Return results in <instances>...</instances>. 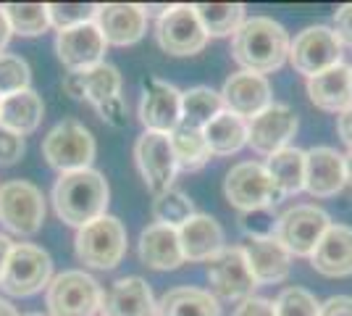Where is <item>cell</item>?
<instances>
[{"mask_svg": "<svg viewBox=\"0 0 352 316\" xmlns=\"http://www.w3.org/2000/svg\"><path fill=\"white\" fill-rule=\"evenodd\" d=\"M265 171L284 198L305 190V151L284 148L265 158Z\"/></svg>", "mask_w": 352, "mask_h": 316, "instance_id": "cell-28", "label": "cell"}, {"mask_svg": "<svg viewBox=\"0 0 352 316\" xmlns=\"http://www.w3.org/2000/svg\"><path fill=\"white\" fill-rule=\"evenodd\" d=\"M140 121L145 132L171 135L182 124V90L163 79H145L142 101H140Z\"/></svg>", "mask_w": 352, "mask_h": 316, "instance_id": "cell-15", "label": "cell"}, {"mask_svg": "<svg viewBox=\"0 0 352 316\" xmlns=\"http://www.w3.org/2000/svg\"><path fill=\"white\" fill-rule=\"evenodd\" d=\"M111 203V187L100 171L82 169L60 174L53 187V206L56 213L69 227L82 229L85 224L105 216Z\"/></svg>", "mask_w": 352, "mask_h": 316, "instance_id": "cell-2", "label": "cell"}, {"mask_svg": "<svg viewBox=\"0 0 352 316\" xmlns=\"http://www.w3.org/2000/svg\"><path fill=\"white\" fill-rule=\"evenodd\" d=\"M155 40L168 56H197L208 43V34L195 14V6H171L155 24Z\"/></svg>", "mask_w": 352, "mask_h": 316, "instance_id": "cell-12", "label": "cell"}, {"mask_svg": "<svg viewBox=\"0 0 352 316\" xmlns=\"http://www.w3.org/2000/svg\"><path fill=\"white\" fill-rule=\"evenodd\" d=\"M318 316H352L350 295H331L329 301L318 306Z\"/></svg>", "mask_w": 352, "mask_h": 316, "instance_id": "cell-44", "label": "cell"}, {"mask_svg": "<svg viewBox=\"0 0 352 316\" xmlns=\"http://www.w3.org/2000/svg\"><path fill=\"white\" fill-rule=\"evenodd\" d=\"M203 135L213 156H232L248 145V121L223 111L203 129Z\"/></svg>", "mask_w": 352, "mask_h": 316, "instance_id": "cell-29", "label": "cell"}, {"mask_svg": "<svg viewBox=\"0 0 352 316\" xmlns=\"http://www.w3.org/2000/svg\"><path fill=\"white\" fill-rule=\"evenodd\" d=\"M134 161L153 196H161L171 187L176 177V158L171 148V135L161 132H142L134 143Z\"/></svg>", "mask_w": 352, "mask_h": 316, "instance_id": "cell-13", "label": "cell"}, {"mask_svg": "<svg viewBox=\"0 0 352 316\" xmlns=\"http://www.w3.org/2000/svg\"><path fill=\"white\" fill-rule=\"evenodd\" d=\"M223 193H226V200L242 213L255 209H274L279 200H284L279 187L268 177L265 166L255 161H242L232 166L223 182Z\"/></svg>", "mask_w": 352, "mask_h": 316, "instance_id": "cell-9", "label": "cell"}, {"mask_svg": "<svg viewBox=\"0 0 352 316\" xmlns=\"http://www.w3.org/2000/svg\"><path fill=\"white\" fill-rule=\"evenodd\" d=\"M50 280H53L50 253L32 242H14L8 264L0 277V290L14 298H27L50 285Z\"/></svg>", "mask_w": 352, "mask_h": 316, "instance_id": "cell-6", "label": "cell"}, {"mask_svg": "<svg viewBox=\"0 0 352 316\" xmlns=\"http://www.w3.org/2000/svg\"><path fill=\"white\" fill-rule=\"evenodd\" d=\"M239 227L248 238H274L276 235V216L274 209H255L245 211L239 216Z\"/></svg>", "mask_w": 352, "mask_h": 316, "instance_id": "cell-39", "label": "cell"}, {"mask_svg": "<svg viewBox=\"0 0 352 316\" xmlns=\"http://www.w3.org/2000/svg\"><path fill=\"white\" fill-rule=\"evenodd\" d=\"M95 111L100 114V119H103L105 124H111V127H116V129H124L126 121H129V105H126V101H124L121 95L108 98L105 103L95 105Z\"/></svg>", "mask_w": 352, "mask_h": 316, "instance_id": "cell-41", "label": "cell"}, {"mask_svg": "<svg viewBox=\"0 0 352 316\" xmlns=\"http://www.w3.org/2000/svg\"><path fill=\"white\" fill-rule=\"evenodd\" d=\"M27 316H45V314H27Z\"/></svg>", "mask_w": 352, "mask_h": 316, "instance_id": "cell-52", "label": "cell"}, {"mask_svg": "<svg viewBox=\"0 0 352 316\" xmlns=\"http://www.w3.org/2000/svg\"><path fill=\"white\" fill-rule=\"evenodd\" d=\"M318 306L321 303L305 287H284L274 301L276 316H318Z\"/></svg>", "mask_w": 352, "mask_h": 316, "instance_id": "cell-38", "label": "cell"}, {"mask_svg": "<svg viewBox=\"0 0 352 316\" xmlns=\"http://www.w3.org/2000/svg\"><path fill=\"white\" fill-rule=\"evenodd\" d=\"M95 24L108 45L124 48L142 40V34L147 32V16L142 6L134 3H105L98 6Z\"/></svg>", "mask_w": 352, "mask_h": 316, "instance_id": "cell-18", "label": "cell"}, {"mask_svg": "<svg viewBox=\"0 0 352 316\" xmlns=\"http://www.w3.org/2000/svg\"><path fill=\"white\" fill-rule=\"evenodd\" d=\"M24 151H27L24 137L0 127V166H14L24 156Z\"/></svg>", "mask_w": 352, "mask_h": 316, "instance_id": "cell-40", "label": "cell"}, {"mask_svg": "<svg viewBox=\"0 0 352 316\" xmlns=\"http://www.w3.org/2000/svg\"><path fill=\"white\" fill-rule=\"evenodd\" d=\"M74 248L85 266L103 271L116 269L121 258L126 256V227L121 224V219L105 213L76 232Z\"/></svg>", "mask_w": 352, "mask_h": 316, "instance_id": "cell-4", "label": "cell"}, {"mask_svg": "<svg viewBox=\"0 0 352 316\" xmlns=\"http://www.w3.org/2000/svg\"><path fill=\"white\" fill-rule=\"evenodd\" d=\"M45 196L37 185L27 180H11L0 185V224L8 232L30 238L43 229Z\"/></svg>", "mask_w": 352, "mask_h": 316, "instance_id": "cell-7", "label": "cell"}, {"mask_svg": "<svg viewBox=\"0 0 352 316\" xmlns=\"http://www.w3.org/2000/svg\"><path fill=\"white\" fill-rule=\"evenodd\" d=\"M8 40H11V27H8V19H6L3 6H0V53H3V48L8 45Z\"/></svg>", "mask_w": 352, "mask_h": 316, "instance_id": "cell-48", "label": "cell"}, {"mask_svg": "<svg viewBox=\"0 0 352 316\" xmlns=\"http://www.w3.org/2000/svg\"><path fill=\"white\" fill-rule=\"evenodd\" d=\"M184 261H210L223 248V229L208 213H195L176 229Z\"/></svg>", "mask_w": 352, "mask_h": 316, "instance_id": "cell-23", "label": "cell"}, {"mask_svg": "<svg viewBox=\"0 0 352 316\" xmlns=\"http://www.w3.org/2000/svg\"><path fill=\"white\" fill-rule=\"evenodd\" d=\"M219 114H223V101L221 92L213 87H190L182 92V124L179 127H190V129H206L210 121Z\"/></svg>", "mask_w": 352, "mask_h": 316, "instance_id": "cell-30", "label": "cell"}, {"mask_svg": "<svg viewBox=\"0 0 352 316\" xmlns=\"http://www.w3.org/2000/svg\"><path fill=\"white\" fill-rule=\"evenodd\" d=\"M221 101H223V111L250 121L271 105V85L261 74L236 72L223 82Z\"/></svg>", "mask_w": 352, "mask_h": 316, "instance_id": "cell-17", "label": "cell"}, {"mask_svg": "<svg viewBox=\"0 0 352 316\" xmlns=\"http://www.w3.org/2000/svg\"><path fill=\"white\" fill-rule=\"evenodd\" d=\"M11 248H14V242L8 240L6 235H0V277H3V269H6V264H8Z\"/></svg>", "mask_w": 352, "mask_h": 316, "instance_id": "cell-47", "label": "cell"}, {"mask_svg": "<svg viewBox=\"0 0 352 316\" xmlns=\"http://www.w3.org/2000/svg\"><path fill=\"white\" fill-rule=\"evenodd\" d=\"M103 316H158V303L142 277H121L103 298Z\"/></svg>", "mask_w": 352, "mask_h": 316, "instance_id": "cell-21", "label": "cell"}, {"mask_svg": "<svg viewBox=\"0 0 352 316\" xmlns=\"http://www.w3.org/2000/svg\"><path fill=\"white\" fill-rule=\"evenodd\" d=\"M63 92L74 98V101H85V82H82V72H69L60 82Z\"/></svg>", "mask_w": 352, "mask_h": 316, "instance_id": "cell-45", "label": "cell"}, {"mask_svg": "<svg viewBox=\"0 0 352 316\" xmlns=\"http://www.w3.org/2000/svg\"><path fill=\"white\" fill-rule=\"evenodd\" d=\"M195 14L200 19L208 37L236 34V30L245 24V6L242 3H197Z\"/></svg>", "mask_w": 352, "mask_h": 316, "instance_id": "cell-31", "label": "cell"}, {"mask_svg": "<svg viewBox=\"0 0 352 316\" xmlns=\"http://www.w3.org/2000/svg\"><path fill=\"white\" fill-rule=\"evenodd\" d=\"M103 287L87 271L69 269L53 277L45 303L50 316H95L103 308Z\"/></svg>", "mask_w": 352, "mask_h": 316, "instance_id": "cell-3", "label": "cell"}, {"mask_svg": "<svg viewBox=\"0 0 352 316\" xmlns=\"http://www.w3.org/2000/svg\"><path fill=\"white\" fill-rule=\"evenodd\" d=\"M347 185L344 156L334 148H310L305 151V190L313 198H331Z\"/></svg>", "mask_w": 352, "mask_h": 316, "instance_id": "cell-20", "label": "cell"}, {"mask_svg": "<svg viewBox=\"0 0 352 316\" xmlns=\"http://www.w3.org/2000/svg\"><path fill=\"white\" fill-rule=\"evenodd\" d=\"M47 16H50V27L56 30H72L95 21L98 6L95 3H47Z\"/></svg>", "mask_w": 352, "mask_h": 316, "instance_id": "cell-36", "label": "cell"}, {"mask_svg": "<svg viewBox=\"0 0 352 316\" xmlns=\"http://www.w3.org/2000/svg\"><path fill=\"white\" fill-rule=\"evenodd\" d=\"M208 282H210L216 301L242 303L252 298L258 282L250 271L242 245H232V248L223 245L219 253L208 261Z\"/></svg>", "mask_w": 352, "mask_h": 316, "instance_id": "cell-8", "label": "cell"}, {"mask_svg": "<svg viewBox=\"0 0 352 316\" xmlns=\"http://www.w3.org/2000/svg\"><path fill=\"white\" fill-rule=\"evenodd\" d=\"M232 56L242 72L271 74L289 59V34L279 21L268 16H252L236 30L232 40Z\"/></svg>", "mask_w": 352, "mask_h": 316, "instance_id": "cell-1", "label": "cell"}, {"mask_svg": "<svg viewBox=\"0 0 352 316\" xmlns=\"http://www.w3.org/2000/svg\"><path fill=\"white\" fill-rule=\"evenodd\" d=\"M308 98L313 105L329 114H342L352 108V74L347 63H337L334 69L308 79Z\"/></svg>", "mask_w": 352, "mask_h": 316, "instance_id": "cell-24", "label": "cell"}, {"mask_svg": "<svg viewBox=\"0 0 352 316\" xmlns=\"http://www.w3.org/2000/svg\"><path fill=\"white\" fill-rule=\"evenodd\" d=\"M105 48L108 43L95 21L72 27V30H60L56 34V53L69 72H87L92 66L103 63Z\"/></svg>", "mask_w": 352, "mask_h": 316, "instance_id": "cell-16", "label": "cell"}, {"mask_svg": "<svg viewBox=\"0 0 352 316\" xmlns=\"http://www.w3.org/2000/svg\"><path fill=\"white\" fill-rule=\"evenodd\" d=\"M45 116V103L37 92L21 90L0 98V127L11 129L16 135H32Z\"/></svg>", "mask_w": 352, "mask_h": 316, "instance_id": "cell-26", "label": "cell"}, {"mask_svg": "<svg viewBox=\"0 0 352 316\" xmlns=\"http://www.w3.org/2000/svg\"><path fill=\"white\" fill-rule=\"evenodd\" d=\"M82 82H85V101L92 105L105 103L108 98H116L121 92V74L113 63H98L87 72H82Z\"/></svg>", "mask_w": 352, "mask_h": 316, "instance_id": "cell-35", "label": "cell"}, {"mask_svg": "<svg viewBox=\"0 0 352 316\" xmlns=\"http://www.w3.org/2000/svg\"><path fill=\"white\" fill-rule=\"evenodd\" d=\"M30 82L32 72L27 61L14 53H0V98L30 90Z\"/></svg>", "mask_w": 352, "mask_h": 316, "instance_id": "cell-37", "label": "cell"}, {"mask_svg": "<svg viewBox=\"0 0 352 316\" xmlns=\"http://www.w3.org/2000/svg\"><path fill=\"white\" fill-rule=\"evenodd\" d=\"M344 177H347V185L352 187V151L344 156Z\"/></svg>", "mask_w": 352, "mask_h": 316, "instance_id": "cell-51", "label": "cell"}, {"mask_svg": "<svg viewBox=\"0 0 352 316\" xmlns=\"http://www.w3.org/2000/svg\"><path fill=\"white\" fill-rule=\"evenodd\" d=\"M140 261L155 271H171L184 264L179 245V232L174 227L150 224L140 235Z\"/></svg>", "mask_w": 352, "mask_h": 316, "instance_id": "cell-25", "label": "cell"}, {"mask_svg": "<svg viewBox=\"0 0 352 316\" xmlns=\"http://www.w3.org/2000/svg\"><path fill=\"white\" fill-rule=\"evenodd\" d=\"M334 32H337L339 43L352 48V3L339 6L334 11Z\"/></svg>", "mask_w": 352, "mask_h": 316, "instance_id": "cell-42", "label": "cell"}, {"mask_svg": "<svg viewBox=\"0 0 352 316\" xmlns=\"http://www.w3.org/2000/svg\"><path fill=\"white\" fill-rule=\"evenodd\" d=\"M171 148H174L176 169L179 171H197L210 161V148L206 143L203 129H190V127H176L171 132Z\"/></svg>", "mask_w": 352, "mask_h": 316, "instance_id": "cell-32", "label": "cell"}, {"mask_svg": "<svg viewBox=\"0 0 352 316\" xmlns=\"http://www.w3.org/2000/svg\"><path fill=\"white\" fill-rule=\"evenodd\" d=\"M313 269L323 277H350L352 274V227L331 224L310 256Z\"/></svg>", "mask_w": 352, "mask_h": 316, "instance_id": "cell-22", "label": "cell"}, {"mask_svg": "<svg viewBox=\"0 0 352 316\" xmlns=\"http://www.w3.org/2000/svg\"><path fill=\"white\" fill-rule=\"evenodd\" d=\"M297 114L289 105L271 103L263 114L248 121V145L261 156H274L289 148V140L297 135Z\"/></svg>", "mask_w": 352, "mask_h": 316, "instance_id": "cell-14", "label": "cell"}, {"mask_svg": "<svg viewBox=\"0 0 352 316\" xmlns=\"http://www.w3.org/2000/svg\"><path fill=\"white\" fill-rule=\"evenodd\" d=\"M245 258L250 264V271L258 285H274L284 282L292 269V253L274 238H248L245 245Z\"/></svg>", "mask_w": 352, "mask_h": 316, "instance_id": "cell-19", "label": "cell"}, {"mask_svg": "<svg viewBox=\"0 0 352 316\" xmlns=\"http://www.w3.org/2000/svg\"><path fill=\"white\" fill-rule=\"evenodd\" d=\"M331 227L329 213L318 206H294L276 219V240L300 258H310L326 229Z\"/></svg>", "mask_w": 352, "mask_h": 316, "instance_id": "cell-11", "label": "cell"}, {"mask_svg": "<svg viewBox=\"0 0 352 316\" xmlns=\"http://www.w3.org/2000/svg\"><path fill=\"white\" fill-rule=\"evenodd\" d=\"M95 153H98L95 137L82 121L76 119H63L43 140L45 161L53 169H58L60 174L92 169Z\"/></svg>", "mask_w": 352, "mask_h": 316, "instance_id": "cell-5", "label": "cell"}, {"mask_svg": "<svg viewBox=\"0 0 352 316\" xmlns=\"http://www.w3.org/2000/svg\"><path fill=\"white\" fill-rule=\"evenodd\" d=\"M197 211H195V203L190 200V196L176 190V187L163 190L161 196H155V200H153V219H155V224H166L179 229Z\"/></svg>", "mask_w": 352, "mask_h": 316, "instance_id": "cell-34", "label": "cell"}, {"mask_svg": "<svg viewBox=\"0 0 352 316\" xmlns=\"http://www.w3.org/2000/svg\"><path fill=\"white\" fill-rule=\"evenodd\" d=\"M158 316H221V306L210 290L174 287L158 301Z\"/></svg>", "mask_w": 352, "mask_h": 316, "instance_id": "cell-27", "label": "cell"}, {"mask_svg": "<svg viewBox=\"0 0 352 316\" xmlns=\"http://www.w3.org/2000/svg\"><path fill=\"white\" fill-rule=\"evenodd\" d=\"M289 63L297 74L318 76L342 63V43L331 27H308L289 43Z\"/></svg>", "mask_w": 352, "mask_h": 316, "instance_id": "cell-10", "label": "cell"}, {"mask_svg": "<svg viewBox=\"0 0 352 316\" xmlns=\"http://www.w3.org/2000/svg\"><path fill=\"white\" fill-rule=\"evenodd\" d=\"M3 14L8 19L11 32L21 37H37L50 30L47 3H8L3 6Z\"/></svg>", "mask_w": 352, "mask_h": 316, "instance_id": "cell-33", "label": "cell"}, {"mask_svg": "<svg viewBox=\"0 0 352 316\" xmlns=\"http://www.w3.org/2000/svg\"><path fill=\"white\" fill-rule=\"evenodd\" d=\"M232 316H276V308H274V303L271 301L255 298V295H252V298L239 303Z\"/></svg>", "mask_w": 352, "mask_h": 316, "instance_id": "cell-43", "label": "cell"}, {"mask_svg": "<svg viewBox=\"0 0 352 316\" xmlns=\"http://www.w3.org/2000/svg\"><path fill=\"white\" fill-rule=\"evenodd\" d=\"M168 8H171L168 3H163V6H153V3H145V6H142V11H145V16H158V19H161V16L166 14Z\"/></svg>", "mask_w": 352, "mask_h": 316, "instance_id": "cell-49", "label": "cell"}, {"mask_svg": "<svg viewBox=\"0 0 352 316\" xmlns=\"http://www.w3.org/2000/svg\"><path fill=\"white\" fill-rule=\"evenodd\" d=\"M0 316H19V311H16L8 301H3V298H0Z\"/></svg>", "mask_w": 352, "mask_h": 316, "instance_id": "cell-50", "label": "cell"}, {"mask_svg": "<svg viewBox=\"0 0 352 316\" xmlns=\"http://www.w3.org/2000/svg\"><path fill=\"white\" fill-rule=\"evenodd\" d=\"M350 74H352V66H350Z\"/></svg>", "mask_w": 352, "mask_h": 316, "instance_id": "cell-53", "label": "cell"}, {"mask_svg": "<svg viewBox=\"0 0 352 316\" xmlns=\"http://www.w3.org/2000/svg\"><path fill=\"white\" fill-rule=\"evenodd\" d=\"M337 132H339V137H342V143L350 145V151H352V108L342 111L337 116Z\"/></svg>", "mask_w": 352, "mask_h": 316, "instance_id": "cell-46", "label": "cell"}]
</instances>
